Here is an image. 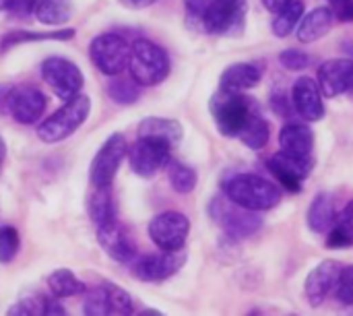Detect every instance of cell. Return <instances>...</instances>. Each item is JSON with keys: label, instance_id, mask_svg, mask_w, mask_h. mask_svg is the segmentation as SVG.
Instances as JSON below:
<instances>
[{"label": "cell", "instance_id": "5bb4252c", "mask_svg": "<svg viewBox=\"0 0 353 316\" xmlns=\"http://www.w3.org/2000/svg\"><path fill=\"white\" fill-rule=\"evenodd\" d=\"M341 269H343V265L337 263V261H323L321 265H316L308 273L306 284H304V292H306V298H308L310 306L319 308V306L325 304V300L331 294H335Z\"/></svg>", "mask_w": 353, "mask_h": 316}, {"label": "cell", "instance_id": "bcb514c9", "mask_svg": "<svg viewBox=\"0 0 353 316\" xmlns=\"http://www.w3.org/2000/svg\"><path fill=\"white\" fill-rule=\"evenodd\" d=\"M347 52H350V56H353V41L352 43H347Z\"/></svg>", "mask_w": 353, "mask_h": 316}, {"label": "cell", "instance_id": "e575fe53", "mask_svg": "<svg viewBox=\"0 0 353 316\" xmlns=\"http://www.w3.org/2000/svg\"><path fill=\"white\" fill-rule=\"evenodd\" d=\"M335 298L343 306H353V265L341 269V275L335 288Z\"/></svg>", "mask_w": 353, "mask_h": 316}, {"label": "cell", "instance_id": "ba28073f", "mask_svg": "<svg viewBox=\"0 0 353 316\" xmlns=\"http://www.w3.org/2000/svg\"><path fill=\"white\" fill-rule=\"evenodd\" d=\"M130 170L141 178H153L172 161V145L153 137H139L128 147Z\"/></svg>", "mask_w": 353, "mask_h": 316}, {"label": "cell", "instance_id": "3957f363", "mask_svg": "<svg viewBox=\"0 0 353 316\" xmlns=\"http://www.w3.org/2000/svg\"><path fill=\"white\" fill-rule=\"evenodd\" d=\"M130 77L141 87H153L165 81L170 75V58L168 52L151 39L139 37L130 43Z\"/></svg>", "mask_w": 353, "mask_h": 316}, {"label": "cell", "instance_id": "603a6c76", "mask_svg": "<svg viewBox=\"0 0 353 316\" xmlns=\"http://www.w3.org/2000/svg\"><path fill=\"white\" fill-rule=\"evenodd\" d=\"M139 137H153V139L165 141L172 147H176L182 141L184 130H182V124L178 120H170V118H161V116H149V118L141 120Z\"/></svg>", "mask_w": 353, "mask_h": 316}, {"label": "cell", "instance_id": "4fadbf2b", "mask_svg": "<svg viewBox=\"0 0 353 316\" xmlns=\"http://www.w3.org/2000/svg\"><path fill=\"white\" fill-rule=\"evenodd\" d=\"M186 263L184 250H161L159 255H145L132 261V275L139 282H163L172 275H176Z\"/></svg>", "mask_w": 353, "mask_h": 316}, {"label": "cell", "instance_id": "5b68a950", "mask_svg": "<svg viewBox=\"0 0 353 316\" xmlns=\"http://www.w3.org/2000/svg\"><path fill=\"white\" fill-rule=\"evenodd\" d=\"M209 215L213 217V221L217 226L223 228V232L230 238H248V236L256 234L263 226L259 211L244 209V207L236 205L234 201H230L225 195L211 201Z\"/></svg>", "mask_w": 353, "mask_h": 316}, {"label": "cell", "instance_id": "484cf974", "mask_svg": "<svg viewBox=\"0 0 353 316\" xmlns=\"http://www.w3.org/2000/svg\"><path fill=\"white\" fill-rule=\"evenodd\" d=\"M48 290L54 298H72L85 294V284L70 269H56L48 275Z\"/></svg>", "mask_w": 353, "mask_h": 316}, {"label": "cell", "instance_id": "60d3db41", "mask_svg": "<svg viewBox=\"0 0 353 316\" xmlns=\"http://www.w3.org/2000/svg\"><path fill=\"white\" fill-rule=\"evenodd\" d=\"M52 315H66V308L60 304V298H46V308H43V316Z\"/></svg>", "mask_w": 353, "mask_h": 316}, {"label": "cell", "instance_id": "c3c4849f", "mask_svg": "<svg viewBox=\"0 0 353 316\" xmlns=\"http://www.w3.org/2000/svg\"><path fill=\"white\" fill-rule=\"evenodd\" d=\"M352 23H353V0H352Z\"/></svg>", "mask_w": 353, "mask_h": 316}, {"label": "cell", "instance_id": "d4e9b609", "mask_svg": "<svg viewBox=\"0 0 353 316\" xmlns=\"http://www.w3.org/2000/svg\"><path fill=\"white\" fill-rule=\"evenodd\" d=\"M87 209H89V215H91L95 228L114 221L116 219V205H114V197L110 192V186H101V188L95 186L93 195L89 197Z\"/></svg>", "mask_w": 353, "mask_h": 316}, {"label": "cell", "instance_id": "d590c367", "mask_svg": "<svg viewBox=\"0 0 353 316\" xmlns=\"http://www.w3.org/2000/svg\"><path fill=\"white\" fill-rule=\"evenodd\" d=\"M279 62L288 70H304L310 66V56L304 50L298 48H288L279 54Z\"/></svg>", "mask_w": 353, "mask_h": 316}, {"label": "cell", "instance_id": "8fae6325", "mask_svg": "<svg viewBox=\"0 0 353 316\" xmlns=\"http://www.w3.org/2000/svg\"><path fill=\"white\" fill-rule=\"evenodd\" d=\"M41 77L50 85V89L64 101L79 95V91L83 89V83H85L81 68L62 56L46 58L41 62Z\"/></svg>", "mask_w": 353, "mask_h": 316}, {"label": "cell", "instance_id": "83f0119b", "mask_svg": "<svg viewBox=\"0 0 353 316\" xmlns=\"http://www.w3.org/2000/svg\"><path fill=\"white\" fill-rule=\"evenodd\" d=\"M302 17H304V2L292 0L281 10H277V14L273 19V25H271L273 27V33L277 37H288L298 27V23L302 21Z\"/></svg>", "mask_w": 353, "mask_h": 316}, {"label": "cell", "instance_id": "1f68e13d", "mask_svg": "<svg viewBox=\"0 0 353 316\" xmlns=\"http://www.w3.org/2000/svg\"><path fill=\"white\" fill-rule=\"evenodd\" d=\"M108 288V304H110V315H132L134 310V302L130 298V294L126 290H122L120 286H112L105 284Z\"/></svg>", "mask_w": 353, "mask_h": 316}, {"label": "cell", "instance_id": "7402d4cb", "mask_svg": "<svg viewBox=\"0 0 353 316\" xmlns=\"http://www.w3.org/2000/svg\"><path fill=\"white\" fill-rule=\"evenodd\" d=\"M308 228L316 234L329 232L337 224V211H335V199L331 192H319L308 209L306 215Z\"/></svg>", "mask_w": 353, "mask_h": 316}, {"label": "cell", "instance_id": "4dcf8cb0", "mask_svg": "<svg viewBox=\"0 0 353 316\" xmlns=\"http://www.w3.org/2000/svg\"><path fill=\"white\" fill-rule=\"evenodd\" d=\"M108 95L120 106H130L141 97V85L132 77L124 79V77L116 75L114 81H110V85H108Z\"/></svg>", "mask_w": 353, "mask_h": 316}, {"label": "cell", "instance_id": "7dc6e473", "mask_svg": "<svg viewBox=\"0 0 353 316\" xmlns=\"http://www.w3.org/2000/svg\"><path fill=\"white\" fill-rule=\"evenodd\" d=\"M0 10H4V0H0Z\"/></svg>", "mask_w": 353, "mask_h": 316}, {"label": "cell", "instance_id": "7bdbcfd3", "mask_svg": "<svg viewBox=\"0 0 353 316\" xmlns=\"http://www.w3.org/2000/svg\"><path fill=\"white\" fill-rule=\"evenodd\" d=\"M292 0H263V6L267 8V10H271V12H277V10H281L285 4H290Z\"/></svg>", "mask_w": 353, "mask_h": 316}, {"label": "cell", "instance_id": "6da1fadb", "mask_svg": "<svg viewBox=\"0 0 353 316\" xmlns=\"http://www.w3.org/2000/svg\"><path fill=\"white\" fill-rule=\"evenodd\" d=\"M223 195L250 211H269L281 203V190L271 180L256 174H232L223 180Z\"/></svg>", "mask_w": 353, "mask_h": 316}, {"label": "cell", "instance_id": "4316f807", "mask_svg": "<svg viewBox=\"0 0 353 316\" xmlns=\"http://www.w3.org/2000/svg\"><path fill=\"white\" fill-rule=\"evenodd\" d=\"M238 139H240L248 149L259 151V149L267 147V143H269V139H271V126H269V122L265 120V116H263L261 112H256V114L244 124V128L240 130Z\"/></svg>", "mask_w": 353, "mask_h": 316}, {"label": "cell", "instance_id": "277c9868", "mask_svg": "<svg viewBox=\"0 0 353 316\" xmlns=\"http://www.w3.org/2000/svg\"><path fill=\"white\" fill-rule=\"evenodd\" d=\"M89 112H91V99L79 93L72 99H66L60 110H56L48 120H43L37 126V137L50 145L60 143L85 124V120L89 118Z\"/></svg>", "mask_w": 353, "mask_h": 316}, {"label": "cell", "instance_id": "f1b7e54d", "mask_svg": "<svg viewBox=\"0 0 353 316\" xmlns=\"http://www.w3.org/2000/svg\"><path fill=\"white\" fill-rule=\"evenodd\" d=\"M33 14L43 25H62L70 19V6L64 0H37Z\"/></svg>", "mask_w": 353, "mask_h": 316}, {"label": "cell", "instance_id": "ee69618b", "mask_svg": "<svg viewBox=\"0 0 353 316\" xmlns=\"http://www.w3.org/2000/svg\"><path fill=\"white\" fill-rule=\"evenodd\" d=\"M120 2L128 8H147V6L155 4L157 0H120Z\"/></svg>", "mask_w": 353, "mask_h": 316}, {"label": "cell", "instance_id": "8d00e7d4", "mask_svg": "<svg viewBox=\"0 0 353 316\" xmlns=\"http://www.w3.org/2000/svg\"><path fill=\"white\" fill-rule=\"evenodd\" d=\"M46 308V298L43 296H31V298H23L21 302H17L14 306L8 308V315L17 316H43Z\"/></svg>", "mask_w": 353, "mask_h": 316}, {"label": "cell", "instance_id": "f546056e", "mask_svg": "<svg viewBox=\"0 0 353 316\" xmlns=\"http://www.w3.org/2000/svg\"><path fill=\"white\" fill-rule=\"evenodd\" d=\"M168 178H170L172 188L176 192H180V195L192 192L194 186H196V180H199L196 178V172L190 166H186V164H182L178 159H172L168 164Z\"/></svg>", "mask_w": 353, "mask_h": 316}, {"label": "cell", "instance_id": "b9f144b4", "mask_svg": "<svg viewBox=\"0 0 353 316\" xmlns=\"http://www.w3.org/2000/svg\"><path fill=\"white\" fill-rule=\"evenodd\" d=\"M14 85H0V114L8 112V101H10V93H12Z\"/></svg>", "mask_w": 353, "mask_h": 316}, {"label": "cell", "instance_id": "9a60e30c", "mask_svg": "<svg viewBox=\"0 0 353 316\" xmlns=\"http://www.w3.org/2000/svg\"><path fill=\"white\" fill-rule=\"evenodd\" d=\"M316 83L327 97H337L353 89V58H331L321 64Z\"/></svg>", "mask_w": 353, "mask_h": 316}, {"label": "cell", "instance_id": "836d02e7", "mask_svg": "<svg viewBox=\"0 0 353 316\" xmlns=\"http://www.w3.org/2000/svg\"><path fill=\"white\" fill-rule=\"evenodd\" d=\"M19 253V232L12 226H0V263L8 265Z\"/></svg>", "mask_w": 353, "mask_h": 316}, {"label": "cell", "instance_id": "74e56055", "mask_svg": "<svg viewBox=\"0 0 353 316\" xmlns=\"http://www.w3.org/2000/svg\"><path fill=\"white\" fill-rule=\"evenodd\" d=\"M37 0H4V10L12 14H29Z\"/></svg>", "mask_w": 353, "mask_h": 316}, {"label": "cell", "instance_id": "ab89813d", "mask_svg": "<svg viewBox=\"0 0 353 316\" xmlns=\"http://www.w3.org/2000/svg\"><path fill=\"white\" fill-rule=\"evenodd\" d=\"M211 0H186V8H188V12H190V17L192 19H201V14H203V10L207 8V4H209Z\"/></svg>", "mask_w": 353, "mask_h": 316}, {"label": "cell", "instance_id": "30bf717a", "mask_svg": "<svg viewBox=\"0 0 353 316\" xmlns=\"http://www.w3.org/2000/svg\"><path fill=\"white\" fill-rule=\"evenodd\" d=\"M190 234V221L180 211H163L149 224V238L159 250H184Z\"/></svg>", "mask_w": 353, "mask_h": 316}, {"label": "cell", "instance_id": "f6af8a7d", "mask_svg": "<svg viewBox=\"0 0 353 316\" xmlns=\"http://www.w3.org/2000/svg\"><path fill=\"white\" fill-rule=\"evenodd\" d=\"M4 155H6V143H4V139L0 135V161L4 159Z\"/></svg>", "mask_w": 353, "mask_h": 316}, {"label": "cell", "instance_id": "ac0fdd59", "mask_svg": "<svg viewBox=\"0 0 353 316\" xmlns=\"http://www.w3.org/2000/svg\"><path fill=\"white\" fill-rule=\"evenodd\" d=\"M292 103L294 110L308 122H316L325 116L323 91L319 83L310 77H300L292 87Z\"/></svg>", "mask_w": 353, "mask_h": 316}, {"label": "cell", "instance_id": "7c38bea8", "mask_svg": "<svg viewBox=\"0 0 353 316\" xmlns=\"http://www.w3.org/2000/svg\"><path fill=\"white\" fill-rule=\"evenodd\" d=\"M267 168L285 190L300 192L304 180L314 170V157L312 155L310 157H296V155H290L285 151H279V153L269 157Z\"/></svg>", "mask_w": 353, "mask_h": 316}, {"label": "cell", "instance_id": "cb8c5ba5", "mask_svg": "<svg viewBox=\"0 0 353 316\" xmlns=\"http://www.w3.org/2000/svg\"><path fill=\"white\" fill-rule=\"evenodd\" d=\"M74 35V29H56V31H10L0 39V52L4 54L8 48L19 43H31V41H66Z\"/></svg>", "mask_w": 353, "mask_h": 316}, {"label": "cell", "instance_id": "44dd1931", "mask_svg": "<svg viewBox=\"0 0 353 316\" xmlns=\"http://www.w3.org/2000/svg\"><path fill=\"white\" fill-rule=\"evenodd\" d=\"M335 23V14L329 6H319L310 12H306L302 17V21L298 23L296 31H298V39L302 43H312L321 37H325Z\"/></svg>", "mask_w": 353, "mask_h": 316}, {"label": "cell", "instance_id": "d6a6232c", "mask_svg": "<svg viewBox=\"0 0 353 316\" xmlns=\"http://www.w3.org/2000/svg\"><path fill=\"white\" fill-rule=\"evenodd\" d=\"M85 315L89 316H105L110 315V304H108V288L105 286H97L93 290H89L87 298H85V306H83Z\"/></svg>", "mask_w": 353, "mask_h": 316}, {"label": "cell", "instance_id": "8992f818", "mask_svg": "<svg viewBox=\"0 0 353 316\" xmlns=\"http://www.w3.org/2000/svg\"><path fill=\"white\" fill-rule=\"evenodd\" d=\"M248 0H211L203 10L199 23L205 33L236 35L246 21Z\"/></svg>", "mask_w": 353, "mask_h": 316}, {"label": "cell", "instance_id": "7a4b0ae2", "mask_svg": "<svg viewBox=\"0 0 353 316\" xmlns=\"http://www.w3.org/2000/svg\"><path fill=\"white\" fill-rule=\"evenodd\" d=\"M259 103L240 93V91H223L219 89L213 97H211V116L217 124V130L223 137H236L240 135V130L244 128V124L256 114Z\"/></svg>", "mask_w": 353, "mask_h": 316}, {"label": "cell", "instance_id": "d6986e66", "mask_svg": "<svg viewBox=\"0 0 353 316\" xmlns=\"http://www.w3.org/2000/svg\"><path fill=\"white\" fill-rule=\"evenodd\" d=\"M281 151L296 157H310L314 151V132L304 122H288L279 132Z\"/></svg>", "mask_w": 353, "mask_h": 316}, {"label": "cell", "instance_id": "2e32d148", "mask_svg": "<svg viewBox=\"0 0 353 316\" xmlns=\"http://www.w3.org/2000/svg\"><path fill=\"white\" fill-rule=\"evenodd\" d=\"M46 95L37 87H12L10 101H8V114L19 124H35L46 112Z\"/></svg>", "mask_w": 353, "mask_h": 316}, {"label": "cell", "instance_id": "f35d334b", "mask_svg": "<svg viewBox=\"0 0 353 316\" xmlns=\"http://www.w3.org/2000/svg\"><path fill=\"white\" fill-rule=\"evenodd\" d=\"M337 226H341L353 238V201L345 205V209L341 213H337Z\"/></svg>", "mask_w": 353, "mask_h": 316}, {"label": "cell", "instance_id": "9c48e42d", "mask_svg": "<svg viewBox=\"0 0 353 316\" xmlns=\"http://www.w3.org/2000/svg\"><path fill=\"white\" fill-rule=\"evenodd\" d=\"M126 155H128V143H126L124 135H120V132L110 135L91 161V168H89L91 184L97 188L112 186V182L120 170V164L124 161Z\"/></svg>", "mask_w": 353, "mask_h": 316}, {"label": "cell", "instance_id": "52a82bcc", "mask_svg": "<svg viewBox=\"0 0 353 316\" xmlns=\"http://www.w3.org/2000/svg\"><path fill=\"white\" fill-rule=\"evenodd\" d=\"M89 56L99 72H103L105 77H116L128 68L130 43L118 33H101L91 39Z\"/></svg>", "mask_w": 353, "mask_h": 316}, {"label": "cell", "instance_id": "e0dca14e", "mask_svg": "<svg viewBox=\"0 0 353 316\" xmlns=\"http://www.w3.org/2000/svg\"><path fill=\"white\" fill-rule=\"evenodd\" d=\"M97 242L116 263H132L137 259V244L132 236L116 219L97 228Z\"/></svg>", "mask_w": 353, "mask_h": 316}, {"label": "cell", "instance_id": "ffe728a7", "mask_svg": "<svg viewBox=\"0 0 353 316\" xmlns=\"http://www.w3.org/2000/svg\"><path fill=\"white\" fill-rule=\"evenodd\" d=\"M263 79V70L252 62H236L221 72L219 89L223 91H248L256 87Z\"/></svg>", "mask_w": 353, "mask_h": 316}]
</instances>
